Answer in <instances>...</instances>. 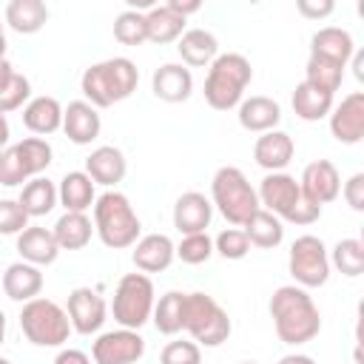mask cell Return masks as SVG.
<instances>
[{
    "instance_id": "1",
    "label": "cell",
    "mask_w": 364,
    "mask_h": 364,
    "mask_svg": "<svg viewBox=\"0 0 364 364\" xmlns=\"http://www.w3.org/2000/svg\"><path fill=\"white\" fill-rule=\"evenodd\" d=\"M267 310H270L276 336L284 344H293V347L307 344L321 330V313H318L316 301L307 296V290L299 287V284L276 287L273 296H270Z\"/></svg>"
},
{
    "instance_id": "2",
    "label": "cell",
    "mask_w": 364,
    "mask_h": 364,
    "mask_svg": "<svg viewBox=\"0 0 364 364\" xmlns=\"http://www.w3.org/2000/svg\"><path fill=\"white\" fill-rule=\"evenodd\" d=\"M136 85H139V71L128 57H111L94 63L80 77L85 102H91L94 108H111L128 100L136 91Z\"/></svg>"
},
{
    "instance_id": "3",
    "label": "cell",
    "mask_w": 364,
    "mask_h": 364,
    "mask_svg": "<svg viewBox=\"0 0 364 364\" xmlns=\"http://www.w3.org/2000/svg\"><path fill=\"white\" fill-rule=\"evenodd\" d=\"M250 80H253V68H250V60L245 54H236V51L219 54L208 65L205 102L213 111L239 108V102L245 100V88L250 85Z\"/></svg>"
},
{
    "instance_id": "4",
    "label": "cell",
    "mask_w": 364,
    "mask_h": 364,
    "mask_svg": "<svg viewBox=\"0 0 364 364\" xmlns=\"http://www.w3.org/2000/svg\"><path fill=\"white\" fill-rule=\"evenodd\" d=\"M256 196H259V205H264V210H270V213L279 216L282 222L313 225V222L321 219V208L313 205V202L301 193L299 182H296L290 173H284V171L267 173V176L259 182Z\"/></svg>"
},
{
    "instance_id": "5",
    "label": "cell",
    "mask_w": 364,
    "mask_h": 364,
    "mask_svg": "<svg viewBox=\"0 0 364 364\" xmlns=\"http://www.w3.org/2000/svg\"><path fill=\"white\" fill-rule=\"evenodd\" d=\"M94 230L105 247L122 250V247L136 245L142 225H139V216H136V210L125 193L105 191L94 202Z\"/></svg>"
},
{
    "instance_id": "6",
    "label": "cell",
    "mask_w": 364,
    "mask_h": 364,
    "mask_svg": "<svg viewBox=\"0 0 364 364\" xmlns=\"http://www.w3.org/2000/svg\"><path fill=\"white\" fill-rule=\"evenodd\" d=\"M210 205H216V210L233 225L242 228L262 205L256 196V188L247 182V176L236 168V165H222L213 179H210Z\"/></svg>"
},
{
    "instance_id": "7",
    "label": "cell",
    "mask_w": 364,
    "mask_h": 364,
    "mask_svg": "<svg viewBox=\"0 0 364 364\" xmlns=\"http://www.w3.org/2000/svg\"><path fill=\"white\" fill-rule=\"evenodd\" d=\"M20 330L34 347H60L71 336L68 313L51 299H31L20 310Z\"/></svg>"
},
{
    "instance_id": "8",
    "label": "cell",
    "mask_w": 364,
    "mask_h": 364,
    "mask_svg": "<svg viewBox=\"0 0 364 364\" xmlns=\"http://www.w3.org/2000/svg\"><path fill=\"white\" fill-rule=\"evenodd\" d=\"M182 330L202 347H219L230 336V316L228 310L208 293H188L185 296V324Z\"/></svg>"
},
{
    "instance_id": "9",
    "label": "cell",
    "mask_w": 364,
    "mask_h": 364,
    "mask_svg": "<svg viewBox=\"0 0 364 364\" xmlns=\"http://www.w3.org/2000/svg\"><path fill=\"white\" fill-rule=\"evenodd\" d=\"M51 145L43 136H26L17 145H9L0 151V185L14 188L34 176H40L51 165Z\"/></svg>"
},
{
    "instance_id": "10",
    "label": "cell",
    "mask_w": 364,
    "mask_h": 364,
    "mask_svg": "<svg viewBox=\"0 0 364 364\" xmlns=\"http://www.w3.org/2000/svg\"><path fill=\"white\" fill-rule=\"evenodd\" d=\"M154 282L145 273H125L117 282L114 290V301H111V313L114 321L125 330H139L151 313H154Z\"/></svg>"
},
{
    "instance_id": "11",
    "label": "cell",
    "mask_w": 364,
    "mask_h": 364,
    "mask_svg": "<svg viewBox=\"0 0 364 364\" xmlns=\"http://www.w3.org/2000/svg\"><path fill=\"white\" fill-rule=\"evenodd\" d=\"M287 270L296 279L299 287H321L330 279V256L327 247L318 236L304 233L290 245V256H287Z\"/></svg>"
},
{
    "instance_id": "12",
    "label": "cell",
    "mask_w": 364,
    "mask_h": 364,
    "mask_svg": "<svg viewBox=\"0 0 364 364\" xmlns=\"http://www.w3.org/2000/svg\"><path fill=\"white\" fill-rule=\"evenodd\" d=\"M145 355V338L136 330H108L91 344L94 364H136Z\"/></svg>"
},
{
    "instance_id": "13",
    "label": "cell",
    "mask_w": 364,
    "mask_h": 364,
    "mask_svg": "<svg viewBox=\"0 0 364 364\" xmlns=\"http://www.w3.org/2000/svg\"><path fill=\"white\" fill-rule=\"evenodd\" d=\"M105 299L91 287H74L68 293V321L80 336H91L105 324Z\"/></svg>"
},
{
    "instance_id": "14",
    "label": "cell",
    "mask_w": 364,
    "mask_h": 364,
    "mask_svg": "<svg viewBox=\"0 0 364 364\" xmlns=\"http://www.w3.org/2000/svg\"><path fill=\"white\" fill-rule=\"evenodd\" d=\"M330 117V134L341 145H355L364 136V91L347 94L338 105H333Z\"/></svg>"
},
{
    "instance_id": "15",
    "label": "cell",
    "mask_w": 364,
    "mask_h": 364,
    "mask_svg": "<svg viewBox=\"0 0 364 364\" xmlns=\"http://www.w3.org/2000/svg\"><path fill=\"white\" fill-rule=\"evenodd\" d=\"M299 188H301V193H304L313 205L321 208V205L333 202V199L341 193L338 168H336L330 159H316V162H310V165L301 171Z\"/></svg>"
},
{
    "instance_id": "16",
    "label": "cell",
    "mask_w": 364,
    "mask_h": 364,
    "mask_svg": "<svg viewBox=\"0 0 364 364\" xmlns=\"http://www.w3.org/2000/svg\"><path fill=\"white\" fill-rule=\"evenodd\" d=\"M213 219V205L205 193L199 191H188L176 199L173 205V228L182 233V236H191V233H205L208 225Z\"/></svg>"
},
{
    "instance_id": "17",
    "label": "cell",
    "mask_w": 364,
    "mask_h": 364,
    "mask_svg": "<svg viewBox=\"0 0 364 364\" xmlns=\"http://www.w3.org/2000/svg\"><path fill=\"white\" fill-rule=\"evenodd\" d=\"M134 264L139 273H162L171 267V262L176 259V245L171 242V236L165 233H148L142 239H136L134 253H131Z\"/></svg>"
},
{
    "instance_id": "18",
    "label": "cell",
    "mask_w": 364,
    "mask_h": 364,
    "mask_svg": "<svg viewBox=\"0 0 364 364\" xmlns=\"http://www.w3.org/2000/svg\"><path fill=\"white\" fill-rule=\"evenodd\" d=\"M353 54H355V43H353V34L347 28L324 26L310 37V57H318V60H327L333 65L347 68Z\"/></svg>"
},
{
    "instance_id": "19",
    "label": "cell",
    "mask_w": 364,
    "mask_h": 364,
    "mask_svg": "<svg viewBox=\"0 0 364 364\" xmlns=\"http://www.w3.org/2000/svg\"><path fill=\"white\" fill-rule=\"evenodd\" d=\"M63 131L74 145H91L102 131V119L91 102L74 100L63 108Z\"/></svg>"
},
{
    "instance_id": "20",
    "label": "cell",
    "mask_w": 364,
    "mask_h": 364,
    "mask_svg": "<svg viewBox=\"0 0 364 364\" xmlns=\"http://www.w3.org/2000/svg\"><path fill=\"white\" fill-rule=\"evenodd\" d=\"M151 91L162 102H185L193 94V74L182 63H165L154 71Z\"/></svg>"
},
{
    "instance_id": "21",
    "label": "cell",
    "mask_w": 364,
    "mask_h": 364,
    "mask_svg": "<svg viewBox=\"0 0 364 364\" xmlns=\"http://www.w3.org/2000/svg\"><path fill=\"white\" fill-rule=\"evenodd\" d=\"M293 151H296L293 136L284 134V131H279V128L262 134V136L253 142V159H256V165L264 168L267 173L284 171V168L290 165V159H293Z\"/></svg>"
},
{
    "instance_id": "22",
    "label": "cell",
    "mask_w": 364,
    "mask_h": 364,
    "mask_svg": "<svg viewBox=\"0 0 364 364\" xmlns=\"http://www.w3.org/2000/svg\"><path fill=\"white\" fill-rule=\"evenodd\" d=\"M125 171H128L125 154L119 148H114V145H100L85 159V173L91 176V182L94 185H105L108 191L125 179Z\"/></svg>"
},
{
    "instance_id": "23",
    "label": "cell",
    "mask_w": 364,
    "mask_h": 364,
    "mask_svg": "<svg viewBox=\"0 0 364 364\" xmlns=\"http://www.w3.org/2000/svg\"><path fill=\"white\" fill-rule=\"evenodd\" d=\"M17 253L23 256V262L28 264H54L60 256V245L54 239V233L48 228L40 225H28L23 233H17Z\"/></svg>"
},
{
    "instance_id": "24",
    "label": "cell",
    "mask_w": 364,
    "mask_h": 364,
    "mask_svg": "<svg viewBox=\"0 0 364 364\" xmlns=\"http://www.w3.org/2000/svg\"><path fill=\"white\" fill-rule=\"evenodd\" d=\"M279 122H282V105L273 97L256 94L239 102V125L245 131L267 134V131H276Z\"/></svg>"
},
{
    "instance_id": "25",
    "label": "cell",
    "mask_w": 364,
    "mask_h": 364,
    "mask_svg": "<svg viewBox=\"0 0 364 364\" xmlns=\"http://www.w3.org/2000/svg\"><path fill=\"white\" fill-rule=\"evenodd\" d=\"M176 51L185 63V68H202L210 65L219 57V40L213 31L208 28H188L179 40H176Z\"/></svg>"
},
{
    "instance_id": "26",
    "label": "cell",
    "mask_w": 364,
    "mask_h": 364,
    "mask_svg": "<svg viewBox=\"0 0 364 364\" xmlns=\"http://www.w3.org/2000/svg\"><path fill=\"white\" fill-rule=\"evenodd\" d=\"M3 290H6V296L11 299V301H31V299H37L40 296V290H43V273H40V267L37 264H28V262H14V264H9L6 267V273H3Z\"/></svg>"
},
{
    "instance_id": "27",
    "label": "cell",
    "mask_w": 364,
    "mask_h": 364,
    "mask_svg": "<svg viewBox=\"0 0 364 364\" xmlns=\"http://www.w3.org/2000/svg\"><path fill=\"white\" fill-rule=\"evenodd\" d=\"M23 125L37 134V136H48L54 131L63 128V105L54 97H34L26 102L23 108Z\"/></svg>"
},
{
    "instance_id": "28",
    "label": "cell",
    "mask_w": 364,
    "mask_h": 364,
    "mask_svg": "<svg viewBox=\"0 0 364 364\" xmlns=\"http://www.w3.org/2000/svg\"><path fill=\"white\" fill-rule=\"evenodd\" d=\"M57 202L71 213H85L97 202L91 176L85 171H68L57 185Z\"/></svg>"
},
{
    "instance_id": "29",
    "label": "cell",
    "mask_w": 364,
    "mask_h": 364,
    "mask_svg": "<svg viewBox=\"0 0 364 364\" xmlns=\"http://www.w3.org/2000/svg\"><path fill=\"white\" fill-rule=\"evenodd\" d=\"M48 23V9L43 0H11L6 6V26L17 34H37Z\"/></svg>"
},
{
    "instance_id": "30",
    "label": "cell",
    "mask_w": 364,
    "mask_h": 364,
    "mask_svg": "<svg viewBox=\"0 0 364 364\" xmlns=\"http://www.w3.org/2000/svg\"><path fill=\"white\" fill-rule=\"evenodd\" d=\"M290 102H293L296 117L304 119V122H318V119H324L333 111V94L321 91V88H316V85H310L304 80L296 85Z\"/></svg>"
},
{
    "instance_id": "31",
    "label": "cell",
    "mask_w": 364,
    "mask_h": 364,
    "mask_svg": "<svg viewBox=\"0 0 364 364\" xmlns=\"http://www.w3.org/2000/svg\"><path fill=\"white\" fill-rule=\"evenodd\" d=\"M242 230H245L247 242H250L253 247H259V250L279 247L282 239H284V225H282V219L273 216V213L264 210V208H259V210L242 225Z\"/></svg>"
},
{
    "instance_id": "32",
    "label": "cell",
    "mask_w": 364,
    "mask_h": 364,
    "mask_svg": "<svg viewBox=\"0 0 364 364\" xmlns=\"http://www.w3.org/2000/svg\"><path fill=\"white\" fill-rule=\"evenodd\" d=\"M51 233H54L60 250H82V247L91 242L94 225H91V219H88L85 213H71V210H65V213L54 222Z\"/></svg>"
},
{
    "instance_id": "33",
    "label": "cell",
    "mask_w": 364,
    "mask_h": 364,
    "mask_svg": "<svg viewBox=\"0 0 364 364\" xmlns=\"http://www.w3.org/2000/svg\"><path fill=\"white\" fill-rule=\"evenodd\" d=\"M185 296L188 293H179V290H168L165 296H159V301H154V327L162 333V336H176L182 333V324H185Z\"/></svg>"
},
{
    "instance_id": "34",
    "label": "cell",
    "mask_w": 364,
    "mask_h": 364,
    "mask_svg": "<svg viewBox=\"0 0 364 364\" xmlns=\"http://www.w3.org/2000/svg\"><path fill=\"white\" fill-rule=\"evenodd\" d=\"M17 202L23 205V210L28 213V219L31 216H46L57 205V185L51 179H46V176H34V179H28L23 185Z\"/></svg>"
},
{
    "instance_id": "35",
    "label": "cell",
    "mask_w": 364,
    "mask_h": 364,
    "mask_svg": "<svg viewBox=\"0 0 364 364\" xmlns=\"http://www.w3.org/2000/svg\"><path fill=\"white\" fill-rule=\"evenodd\" d=\"M145 26H148V40L156 43V46L173 43L185 34V17L173 14L168 6H154L145 14Z\"/></svg>"
},
{
    "instance_id": "36",
    "label": "cell",
    "mask_w": 364,
    "mask_h": 364,
    "mask_svg": "<svg viewBox=\"0 0 364 364\" xmlns=\"http://www.w3.org/2000/svg\"><path fill=\"white\" fill-rule=\"evenodd\" d=\"M330 264H336V270L341 276H347V279L361 276V270H364V242L361 239H341V242H336Z\"/></svg>"
},
{
    "instance_id": "37",
    "label": "cell",
    "mask_w": 364,
    "mask_h": 364,
    "mask_svg": "<svg viewBox=\"0 0 364 364\" xmlns=\"http://www.w3.org/2000/svg\"><path fill=\"white\" fill-rule=\"evenodd\" d=\"M114 40L122 46H142L148 43V26H145V14L136 9H125L117 14L114 20Z\"/></svg>"
},
{
    "instance_id": "38",
    "label": "cell",
    "mask_w": 364,
    "mask_h": 364,
    "mask_svg": "<svg viewBox=\"0 0 364 364\" xmlns=\"http://www.w3.org/2000/svg\"><path fill=\"white\" fill-rule=\"evenodd\" d=\"M341 80H344V68L341 65H333L327 60H318V57H310L307 60V68H304V82L321 88V91H330L336 94L341 88Z\"/></svg>"
},
{
    "instance_id": "39",
    "label": "cell",
    "mask_w": 364,
    "mask_h": 364,
    "mask_svg": "<svg viewBox=\"0 0 364 364\" xmlns=\"http://www.w3.org/2000/svg\"><path fill=\"white\" fill-rule=\"evenodd\" d=\"M213 250L222 256V259H230V262H239L250 253V242L245 236L242 228H225L216 239H213Z\"/></svg>"
},
{
    "instance_id": "40",
    "label": "cell",
    "mask_w": 364,
    "mask_h": 364,
    "mask_svg": "<svg viewBox=\"0 0 364 364\" xmlns=\"http://www.w3.org/2000/svg\"><path fill=\"white\" fill-rule=\"evenodd\" d=\"M31 97V82L26 74L14 71L9 77V82L0 88V114H9V111H17L23 108V102H28Z\"/></svg>"
},
{
    "instance_id": "41",
    "label": "cell",
    "mask_w": 364,
    "mask_h": 364,
    "mask_svg": "<svg viewBox=\"0 0 364 364\" xmlns=\"http://www.w3.org/2000/svg\"><path fill=\"white\" fill-rule=\"evenodd\" d=\"M176 256L185 262V264H202L213 256V239L208 233H191V236H182V242L176 245Z\"/></svg>"
},
{
    "instance_id": "42",
    "label": "cell",
    "mask_w": 364,
    "mask_h": 364,
    "mask_svg": "<svg viewBox=\"0 0 364 364\" xmlns=\"http://www.w3.org/2000/svg\"><path fill=\"white\" fill-rule=\"evenodd\" d=\"M28 228V213L17 199H0V236H17Z\"/></svg>"
},
{
    "instance_id": "43",
    "label": "cell",
    "mask_w": 364,
    "mask_h": 364,
    "mask_svg": "<svg viewBox=\"0 0 364 364\" xmlns=\"http://www.w3.org/2000/svg\"><path fill=\"white\" fill-rule=\"evenodd\" d=\"M159 364H202V350L196 341H168L159 353Z\"/></svg>"
},
{
    "instance_id": "44",
    "label": "cell",
    "mask_w": 364,
    "mask_h": 364,
    "mask_svg": "<svg viewBox=\"0 0 364 364\" xmlns=\"http://www.w3.org/2000/svg\"><path fill=\"white\" fill-rule=\"evenodd\" d=\"M341 196L347 199V205L353 208V210H364V173H353L347 182H344V188H341Z\"/></svg>"
},
{
    "instance_id": "45",
    "label": "cell",
    "mask_w": 364,
    "mask_h": 364,
    "mask_svg": "<svg viewBox=\"0 0 364 364\" xmlns=\"http://www.w3.org/2000/svg\"><path fill=\"white\" fill-rule=\"evenodd\" d=\"M296 9H299V14L307 17V20H321V17H330V14H333L336 3H333V0H299Z\"/></svg>"
},
{
    "instance_id": "46",
    "label": "cell",
    "mask_w": 364,
    "mask_h": 364,
    "mask_svg": "<svg viewBox=\"0 0 364 364\" xmlns=\"http://www.w3.org/2000/svg\"><path fill=\"white\" fill-rule=\"evenodd\" d=\"M165 6H168V9L173 11V14H179V17H188V14H196V11L202 9V3H199V0H185V3H182V0H168Z\"/></svg>"
},
{
    "instance_id": "47",
    "label": "cell",
    "mask_w": 364,
    "mask_h": 364,
    "mask_svg": "<svg viewBox=\"0 0 364 364\" xmlns=\"http://www.w3.org/2000/svg\"><path fill=\"white\" fill-rule=\"evenodd\" d=\"M54 364H91V358L82 350H60Z\"/></svg>"
},
{
    "instance_id": "48",
    "label": "cell",
    "mask_w": 364,
    "mask_h": 364,
    "mask_svg": "<svg viewBox=\"0 0 364 364\" xmlns=\"http://www.w3.org/2000/svg\"><path fill=\"white\" fill-rule=\"evenodd\" d=\"M279 364H316V361L310 355H304V353H290V355H282Z\"/></svg>"
},
{
    "instance_id": "49",
    "label": "cell",
    "mask_w": 364,
    "mask_h": 364,
    "mask_svg": "<svg viewBox=\"0 0 364 364\" xmlns=\"http://www.w3.org/2000/svg\"><path fill=\"white\" fill-rule=\"evenodd\" d=\"M9 136H11L9 119H6V114H0V151H3V148H9Z\"/></svg>"
},
{
    "instance_id": "50",
    "label": "cell",
    "mask_w": 364,
    "mask_h": 364,
    "mask_svg": "<svg viewBox=\"0 0 364 364\" xmlns=\"http://www.w3.org/2000/svg\"><path fill=\"white\" fill-rule=\"evenodd\" d=\"M350 60H353V74H355V80H364V54L358 51V54H353Z\"/></svg>"
},
{
    "instance_id": "51",
    "label": "cell",
    "mask_w": 364,
    "mask_h": 364,
    "mask_svg": "<svg viewBox=\"0 0 364 364\" xmlns=\"http://www.w3.org/2000/svg\"><path fill=\"white\" fill-rule=\"evenodd\" d=\"M0 60H6V31H3V23H0Z\"/></svg>"
},
{
    "instance_id": "52",
    "label": "cell",
    "mask_w": 364,
    "mask_h": 364,
    "mask_svg": "<svg viewBox=\"0 0 364 364\" xmlns=\"http://www.w3.org/2000/svg\"><path fill=\"white\" fill-rule=\"evenodd\" d=\"M3 338H6V316L0 310V344H3Z\"/></svg>"
},
{
    "instance_id": "53",
    "label": "cell",
    "mask_w": 364,
    "mask_h": 364,
    "mask_svg": "<svg viewBox=\"0 0 364 364\" xmlns=\"http://www.w3.org/2000/svg\"><path fill=\"white\" fill-rule=\"evenodd\" d=\"M0 364H14V361H9V358H3V355H0Z\"/></svg>"
},
{
    "instance_id": "54",
    "label": "cell",
    "mask_w": 364,
    "mask_h": 364,
    "mask_svg": "<svg viewBox=\"0 0 364 364\" xmlns=\"http://www.w3.org/2000/svg\"><path fill=\"white\" fill-rule=\"evenodd\" d=\"M239 364H259V361H239Z\"/></svg>"
}]
</instances>
